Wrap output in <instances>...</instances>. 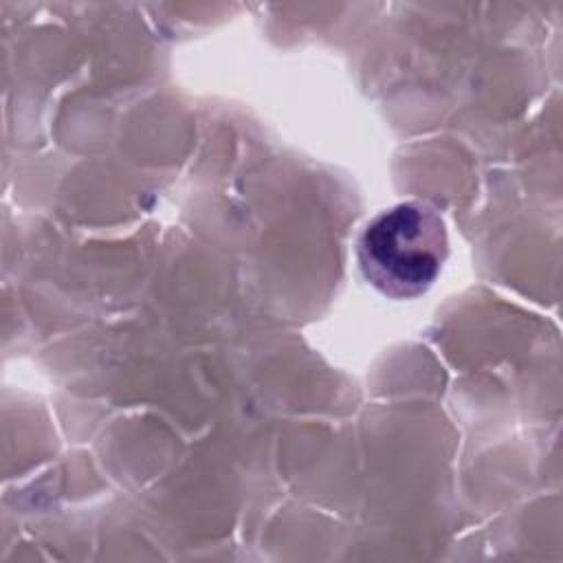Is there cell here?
Instances as JSON below:
<instances>
[{
    "label": "cell",
    "mask_w": 563,
    "mask_h": 563,
    "mask_svg": "<svg viewBox=\"0 0 563 563\" xmlns=\"http://www.w3.org/2000/svg\"><path fill=\"white\" fill-rule=\"evenodd\" d=\"M446 255L444 222L424 202H402L378 213L358 240L365 279L391 299L422 295L440 275Z\"/></svg>",
    "instance_id": "cell-1"
}]
</instances>
